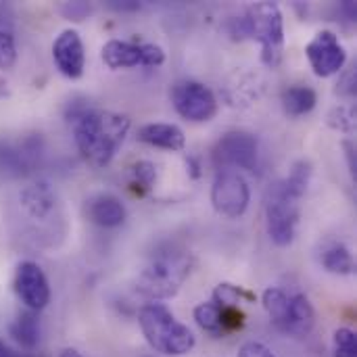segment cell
<instances>
[{"mask_svg":"<svg viewBox=\"0 0 357 357\" xmlns=\"http://www.w3.org/2000/svg\"><path fill=\"white\" fill-rule=\"evenodd\" d=\"M67 121L82 157L96 169L111 163L130 132L126 115L92 109L86 102H71L67 107Z\"/></svg>","mask_w":357,"mask_h":357,"instance_id":"6da1fadb","label":"cell"},{"mask_svg":"<svg viewBox=\"0 0 357 357\" xmlns=\"http://www.w3.org/2000/svg\"><path fill=\"white\" fill-rule=\"evenodd\" d=\"M236 38H253L261 44V61L268 67H278L284 50V23L276 2H255L241 19L232 21Z\"/></svg>","mask_w":357,"mask_h":357,"instance_id":"7a4b0ae2","label":"cell"},{"mask_svg":"<svg viewBox=\"0 0 357 357\" xmlns=\"http://www.w3.org/2000/svg\"><path fill=\"white\" fill-rule=\"evenodd\" d=\"M192 270V257L186 251H159L144 266L136 280V291L153 301L174 297Z\"/></svg>","mask_w":357,"mask_h":357,"instance_id":"3957f363","label":"cell"},{"mask_svg":"<svg viewBox=\"0 0 357 357\" xmlns=\"http://www.w3.org/2000/svg\"><path fill=\"white\" fill-rule=\"evenodd\" d=\"M138 322L146 343L165 356H186L195 347V335L188 326L176 320V316L161 303H146L140 314Z\"/></svg>","mask_w":357,"mask_h":357,"instance_id":"277c9868","label":"cell"},{"mask_svg":"<svg viewBox=\"0 0 357 357\" xmlns=\"http://www.w3.org/2000/svg\"><path fill=\"white\" fill-rule=\"evenodd\" d=\"M299 197L293 195L284 180L274 182L266 195V224L268 234L274 245L287 247L295 238L297 222H299Z\"/></svg>","mask_w":357,"mask_h":357,"instance_id":"5b68a950","label":"cell"},{"mask_svg":"<svg viewBox=\"0 0 357 357\" xmlns=\"http://www.w3.org/2000/svg\"><path fill=\"white\" fill-rule=\"evenodd\" d=\"M257 157L259 142L249 132H228L213 146V163L220 172H253L257 167Z\"/></svg>","mask_w":357,"mask_h":357,"instance_id":"8992f818","label":"cell"},{"mask_svg":"<svg viewBox=\"0 0 357 357\" xmlns=\"http://www.w3.org/2000/svg\"><path fill=\"white\" fill-rule=\"evenodd\" d=\"M172 102L176 111L195 123H203L215 117L218 113V100L213 92L195 79H182L172 88Z\"/></svg>","mask_w":357,"mask_h":357,"instance_id":"52a82bcc","label":"cell"},{"mask_svg":"<svg viewBox=\"0 0 357 357\" xmlns=\"http://www.w3.org/2000/svg\"><path fill=\"white\" fill-rule=\"evenodd\" d=\"M251 201L247 180L238 172H218L211 186V203L218 213L226 218H241Z\"/></svg>","mask_w":357,"mask_h":357,"instance_id":"ba28073f","label":"cell"},{"mask_svg":"<svg viewBox=\"0 0 357 357\" xmlns=\"http://www.w3.org/2000/svg\"><path fill=\"white\" fill-rule=\"evenodd\" d=\"M102 61L111 69L126 67H157L165 61V52L157 44H132L121 40H109L102 46Z\"/></svg>","mask_w":357,"mask_h":357,"instance_id":"9c48e42d","label":"cell"},{"mask_svg":"<svg viewBox=\"0 0 357 357\" xmlns=\"http://www.w3.org/2000/svg\"><path fill=\"white\" fill-rule=\"evenodd\" d=\"M305 56L318 77L335 75L343 69L347 61V52L339 42L337 33L324 29L314 36V40L305 46Z\"/></svg>","mask_w":357,"mask_h":357,"instance_id":"30bf717a","label":"cell"},{"mask_svg":"<svg viewBox=\"0 0 357 357\" xmlns=\"http://www.w3.org/2000/svg\"><path fill=\"white\" fill-rule=\"evenodd\" d=\"M15 293L29 312H40L50 301L48 278L33 261H23L15 274Z\"/></svg>","mask_w":357,"mask_h":357,"instance_id":"8fae6325","label":"cell"},{"mask_svg":"<svg viewBox=\"0 0 357 357\" xmlns=\"http://www.w3.org/2000/svg\"><path fill=\"white\" fill-rule=\"evenodd\" d=\"M52 59L65 77L69 79L82 77L86 54H84V42L75 29H65L61 31V36H56L52 44Z\"/></svg>","mask_w":357,"mask_h":357,"instance_id":"7c38bea8","label":"cell"},{"mask_svg":"<svg viewBox=\"0 0 357 357\" xmlns=\"http://www.w3.org/2000/svg\"><path fill=\"white\" fill-rule=\"evenodd\" d=\"M86 215L100 228H117L126 220V207L113 195H96L86 201Z\"/></svg>","mask_w":357,"mask_h":357,"instance_id":"4fadbf2b","label":"cell"},{"mask_svg":"<svg viewBox=\"0 0 357 357\" xmlns=\"http://www.w3.org/2000/svg\"><path fill=\"white\" fill-rule=\"evenodd\" d=\"M138 140L165 151H182L186 144L184 132L174 123H149L138 130Z\"/></svg>","mask_w":357,"mask_h":357,"instance_id":"5bb4252c","label":"cell"},{"mask_svg":"<svg viewBox=\"0 0 357 357\" xmlns=\"http://www.w3.org/2000/svg\"><path fill=\"white\" fill-rule=\"evenodd\" d=\"M316 324V312L305 295H293L289 303L287 322L282 326V333L293 337H307Z\"/></svg>","mask_w":357,"mask_h":357,"instance_id":"9a60e30c","label":"cell"},{"mask_svg":"<svg viewBox=\"0 0 357 357\" xmlns=\"http://www.w3.org/2000/svg\"><path fill=\"white\" fill-rule=\"evenodd\" d=\"M21 205L25 207V211H27L31 218H44V215L50 213V209H52V205H54L52 190H50L48 184H44V182L31 184V186H27V188L21 192Z\"/></svg>","mask_w":357,"mask_h":357,"instance_id":"2e32d148","label":"cell"},{"mask_svg":"<svg viewBox=\"0 0 357 357\" xmlns=\"http://www.w3.org/2000/svg\"><path fill=\"white\" fill-rule=\"evenodd\" d=\"M316 102H318V96L307 86H293L282 92V109L291 117L307 115L316 107Z\"/></svg>","mask_w":357,"mask_h":357,"instance_id":"e0dca14e","label":"cell"},{"mask_svg":"<svg viewBox=\"0 0 357 357\" xmlns=\"http://www.w3.org/2000/svg\"><path fill=\"white\" fill-rule=\"evenodd\" d=\"M10 337L23 347V349H33L40 341V322L33 312H21L15 322L10 324Z\"/></svg>","mask_w":357,"mask_h":357,"instance_id":"ac0fdd59","label":"cell"},{"mask_svg":"<svg viewBox=\"0 0 357 357\" xmlns=\"http://www.w3.org/2000/svg\"><path fill=\"white\" fill-rule=\"evenodd\" d=\"M320 259H322V266L333 274H351L354 272V257L343 243H337V241L326 243Z\"/></svg>","mask_w":357,"mask_h":357,"instance_id":"d6986e66","label":"cell"},{"mask_svg":"<svg viewBox=\"0 0 357 357\" xmlns=\"http://www.w3.org/2000/svg\"><path fill=\"white\" fill-rule=\"evenodd\" d=\"M289 303H291V297L280 291V289H268L264 293V307L266 312L270 314L272 322L282 331L284 322H287V314H289Z\"/></svg>","mask_w":357,"mask_h":357,"instance_id":"ffe728a7","label":"cell"},{"mask_svg":"<svg viewBox=\"0 0 357 357\" xmlns=\"http://www.w3.org/2000/svg\"><path fill=\"white\" fill-rule=\"evenodd\" d=\"M310 178H312V163H310V161H297V163L293 165L289 178L284 180V184H287V188H289L293 195H297V197L301 199V197L305 195V190H307Z\"/></svg>","mask_w":357,"mask_h":357,"instance_id":"44dd1931","label":"cell"},{"mask_svg":"<svg viewBox=\"0 0 357 357\" xmlns=\"http://www.w3.org/2000/svg\"><path fill=\"white\" fill-rule=\"evenodd\" d=\"M195 320L197 324L211 335H220L222 333V324H220V307L209 301V303H201L195 307Z\"/></svg>","mask_w":357,"mask_h":357,"instance_id":"7402d4cb","label":"cell"},{"mask_svg":"<svg viewBox=\"0 0 357 357\" xmlns=\"http://www.w3.org/2000/svg\"><path fill=\"white\" fill-rule=\"evenodd\" d=\"M241 299H247V301H255V295L241 289V287H234V284H220L213 293V303L224 307V305H238Z\"/></svg>","mask_w":357,"mask_h":357,"instance_id":"603a6c76","label":"cell"},{"mask_svg":"<svg viewBox=\"0 0 357 357\" xmlns=\"http://www.w3.org/2000/svg\"><path fill=\"white\" fill-rule=\"evenodd\" d=\"M132 186L136 190H151L153 184H155V178H157V172H155V165L149 163V161H138L134 167H132Z\"/></svg>","mask_w":357,"mask_h":357,"instance_id":"cb8c5ba5","label":"cell"},{"mask_svg":"<svg viewBox=\"0 0 357 357\" xmlns=\"http://www.w3.org/2000/svg\"><path fill=\"white\" fill-rule=\"evenodd\" d=\"M335 357H357V337L351 328L335 333Z\"/></svg>","mask_w":357,"mask_h":357,"instance_id":"d4e9b609","label":"cell"},{"mask_svg":"<svg viewBox=\"0 0 357 357\" xmlns=\"http://www.w3.org/2000/svg\"><path fill=\"white\" fill-rule=\"evenodd\" d=\"M220 324H222V333L241 331L245 326V314L238 310V305H224L220 307Z\"/></svg>","mask_w":357,"mask_h":357,"instance_id":"484cf974","label":"cell"},{"mask_svg":"<svg viewBox=\"0 0 357 357\" xmlns=\"http://www.w3.org/2000/svg\"><path fill=\"white\" fill-rule=\"evenodd\" d=\"M17 61V48H15V38L10 31L0 29V69L13 67Z\"/></svg>","mask_w":357,"mask_h":357,"instance_id":"4316f807","label":"cell"},{"mask_svg":"<svg viewBox=\"0 0 357 357\" xmlns=\"http://www.w3.org/2000/svg\"><path fill=\"white\" fill-rule=\"evenodd\" d=\"M328 123H331L333 128L341 130V132H351V130L356 128V115H354L351 109L341 107V109H335V111L328 115Z\"/></svg>","mask_w":357,"mask_h":357,"instance_id":"83f0119b","label":"cell"},{"mask_svg":"<svg viewBox=\"0 0 357 357\" xmlns=\"http://www.w3.org/2000/svg\"><path fill=\"white\" fill-rule=\"evenodd\" d=\"M238 357H276L264 343H245L238 351Z\"/></svg>","mask_w":357,"mask_h":357,"instance_id":"f1b7e54d","label":"cell"},{"mask_svg":"<svg viewBox=\"0 0 357 357\" xmlns=\"http://www.w3.org/2000/svg\"><path fill=\"white\" fill-rule=\"evenodd\" d=\"M63 15H67V17H71V19H75V21H79L88 10H90V6L88 4H84V2H67V4H63Z\"/></svg>","mask_w":357,"mask_h":357,"instance_id":"f546056e","label":"cell"},{"mask_svg":"<svg viewBox=\"0 0 357 357\" xmlns=\"http://www.w3.org/2000/svg\"><path fill=\"white\" fill-rule=\"evenodd\" d=\"M339 90L345 92V94H354V92H356V73H354V71L345 75V82L341 84Z\"/></svg>","mask_w":357,"mask_h":357,"instance_id":"4dcf8cb0","label":"cell"},{"mask_svg":"<svg viewBox=\"0 0 357 357\" xmlns=\"http://www.w3.org/2000/svg\"><path fill=\"white\" fill-rule=\"evenodd\" d=\"M0 357H23V356H19V354H15L8 345H4L2 341H0Z\"/></svg>","mask_w":357,"mask_h":357,"instance_id":"1f68e13d","label":"cell"},{"mask_svg":"<svg viewBox=\"0 0 357 357\" xmlns=\"http://www.w3.org/2000/svg\"><path fill=\"white\" fill-rule=\"evenodd\" d=\"M59 357H84V356H82L79 351H75V349H65V351H63Z\"/></svg>","mask_w":357,"mask_h":357,"instance_id":"d6a6232c","label":"cell"},{"mask_svg":"<svg viewBox=\"0 0 357 357\" xmlns=\"http://www.w3.org/2000/svg\"><path fill=\"white\" fill-rule=\"evenodd\" d=\"M146 357H153V356H146Z\"/></svg>","mask_w":357,"mask_h":357,"instance_id":"836d02e7","label":"cell"}]
</instances>
